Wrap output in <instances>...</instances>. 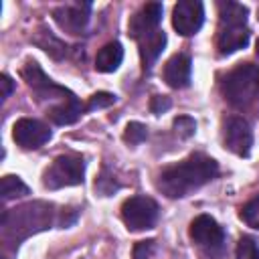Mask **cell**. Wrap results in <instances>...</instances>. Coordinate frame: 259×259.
<instances>
[{"instance_id": "11", "label": "cell", "mask_w": 259, "mask_h": 259, "mask_svg": "<svg viewBox=\"0 0 259 259\" xmlns=\"http://www.w3.org/2000/svg\"><path fill=\"white\" fill-rule=\"evenodd\" d=\"M12 138L22 150H36L51 140V130L38 119L20 117L12 127Z\"/></svg>"}, {"instance_id": "8", "label": "cell", "mask_w": 259, "mask_h": 259, "mask_svg": "<svg viewBox=\"0 0 259 259\" xmlns=\"http://www.w3.org/2000/svg\"><path fill=\"white\" fill-rule=\"evenodd\" d=\"M20 73H22V79L26 81V85H28L40 99H55V97L67 99V97L73 95L69 89H65V87L57 85L53 79H49V77L45 75V71L38 67L36 61H26V65L22 67Z\"/></svg>"}, {"instance_id": "6", "label": "cell", "mask_w": 259, "mask_h": 259, "mask_svg": "<svg viewBox=\"0 0 259 259\" xmlns=\"http://www.w3.org/2000/svg\"><path fill=\"white\" fill-rule=\"evenodd\" d=\"M158 202L150 196H132L121 204V221L130 231L152 229L158 221Z\"/></svg>"}, {"instance_id": "9", "label": "cell", "mask_w": 259, "mask_h": 259, "mask_svg": "<svg viewBox=\"0 0 259 259\" xmlns=\"http://www.w3.org/2000/svg\"><path fill=\"white\" fill-rule=\"evenodd\" d=\"M223 142L225 148L241 158H247L253 146V132L249 127V123L239 117V115H231L225 121V132H223Z\"/></svg>"}, {"instance_id": "3", "label": "cell", "mask_w": 259, "mask_h": 259, "mask_svg": "<svg viewBox=\"0 0 259 259\" xmlns=\"http://www.w3.org/2000/svg\"><path fill=\"white\" fill-rule=\"evenodd\" d=\"M249 10L239 2H221L219 4V34L217 49L221 55H231L239 49H245L249 42L247 28Z\"/></svg>"}, {"instance_id": "4", "label": "cell", "mask_w": 259, "mask_h": 259, "mask_svg": "<svg viewBox=\"0 0 259 259\" xmlns=\"http://www.w3.org/2000/svg\"><path fill=\"white\" fill-rule=\"evenodd\" d=\"M223 95L225 99L237 107L247 109L255 101H259V65L243 63L231 69L223 79Z\"/></svg>"}, {"instance_id": "22", "label": "cell", "mask_w": 259, "mask_h": 259, "mask_svg": "<svg viewBox=\"0 0 259 259\" xmlns=\"http://www.w3.org/2000/svg\"><path fill=\"white\" fill-rule=\"evenodd\" d=\"M237 259H259V245L251 237H241L237 243Z\"/></svg>"}, {"instance_id": "10", "label": "cell", "mask_w": 259, "mask_h": 259, "mask_svg": "<svg viewBox=\"0 0 259 259\" xmlns=\"http://www.w3.org/2000/svg\"><path fill=\"white\" fill-rule=\"evenodd\" d=\"M204 22V8L198 0H182L172 10V24L178 34L190 36L200 30Z\"/></svg>"}, {"instance_id": "5", "label": "cell", "mask_w": 259, "mask_h": 259, "mask_svg": "<svg viewBox=\"0 0 259 259\" xmlns=\"http://www.w3.org/2000/svg\"><path fill=\"white\" fill-rule=\"evenodd\" d=\"M85 178V162L81 156H59L53 160V164L42 174V184L49 190H59L65 186H77L83 184Z\"/></svg>"}, {"instance_id": "18", "label": "cell", "mask_w": 259, "mask_h": 259, "mask_svg": "<svg viewBox=\"0 0 259 259\" xmlns=\"http://www.w3.org/2000/svg\"><path fill=\"white\" fill-rule=\"evenodd\" d=\"M32 42L38 49H42L47 55H51L53 59H63L67 55V45L61 38H57L51 30H47L45 26H38V30L32 36Z\"/></svg>"}, {"instance_id": "23", "label": "cell", "mask_w": 259, "mask_h": 259, "mask_svg": "<svg viewBox=\"0 0 259 259\" xmlns=\"http://www.w3.org/2000/svg\"><path fill=\"white\" fill-rule=\"evenodd\" d=\"M111 103H115V95L113 93H107V91H99V93H93L89 97V101L85 103V111L103 109V107H109Z\"/></svg>"}, {"instance_id": "26", "label": "cell", "mask_w": 259, "mask_h": 259, "mask_svg": "<svg viewBox=\"0 0 259 259\" xmlns=\"http://www.w3.org/2000/svg\"><path fill=\"white\" fill-rule=\"evenodd\" d=\"M154 253V241H140L134 245V259H150Z\"/></svg>"}, {"instance_id": "28", "label": "cell", "mask_w": 259, "mask_h": 259, "mask_svg": "<svg viewBox=\"0 0 259 259\" xmlns=\"http://www.w3.org/2000/svg\"><path fill=\"white\" fill-rule=\"evenodd\" d=\"M0 87H2V101H4V99L10 97V93H12V89H14V81H12L6 73H2V75H0Z\"/></svg>"}, {"instance_id": "2", "label": "cell", "mask_w": 259, "mask_h": 259, "mask_svg": "<svg viewBox=\"0 0 259 259\" xmlns=\"http://www.w3.org/2000/svg\"><path fill=\"white\" fill-rule=\"evenodd\" d=\"M53 217H55L53 204L40 202V200L4 210L2 212V235L8 243L18 245L22 239L49 229L53 223Z\"/></svg>"}, {"instance_id": "15", "label": "cell", "mask_w": 259, "mask_h": 259, "mask_svg": "<svg viewBox=\"0 0 259 259\" xmlns=\"http://www.w3.org/2000/svg\"><path fill=\"white\" fill-rule=\"evenodd\" d=\"M138 47H140V57H142V67L144 71H150L152 65L156 63V59L162 55L164 47H166V32L164 30H154L148 32L146 36L138 38Z\"/></svg>"}, {"instance_id": "14", "label": "cell", "mask_w": 259, "mask_h": 259, "mask_svg": "<svg viewBox=\"0 0 259 259\" xmlns=\"http://www.w3.org/2000/svg\"><path fill=\"white\" fill-rule=\"evenodd\" d=\"M190 73H192V63L188 55H174L168 59L164 65V81L174 87V89H184L190 85Z\"/></svg>"}, {"instance_id": "7", "label": "cell", "mask_w": 259, "mask_h": 259, "mask_svg": "<svg viewBox=\"0 0 259 259\" xmlns=\"http://www.w3.org/2000/svg\"><path fill=\"white\" fill-rule=\"evenodd\" d=\"M190 239L208 255H219L225 245V231L212 217L198 214L190 223Z\"/></svg>"}, {"instance_id": "12", "label": "cell", "mask_w": 259, "mask_h": 259, "mask_svg": "<svg viewBox=\"0 0 259 259\" xmlns=\"http://www.w3.org/2000/svg\"><path fill=\"white\" fill-rule=\"evenodd\" d=\"M89 12L91 4L89 2H75V4H65L53 10L55 22L69 34H81L87 28L89 22Z\"/></svg>"}, {"instance_id": "17", "label": "cell", "mask_w": 259, "mask_h": 259, "mask_svg": "<svg viewBox=\"0 0 259 259\" xmlns=\"http://www.w3.org/2000/svg\"><path fill=\"white\" fill-rule=\"evenodd\" d=\"M123 61V49L119 42H107L99 49L97 57H95V69L99 73H113Z\"/></svg>"}, {"instance_id": "21", "label": "cell", "mask_w": 259, "mask_h": 259, "mask_svg": "<svg viewBox=\"0 0 259 259\" xmlns=\"http://www.w3.org/2000/svg\"><path fill=\"white\" fill-rule=\"evenodd\" d=\"M148 138V127L140 121H130L123 130V142L125 144H132V146H138L142 144L144 140Z\"/></svg>"}, {"instance_id": "1", "label": "cell", "mask_w": 259, "mask_h": 259, "mask_svg": "<svg viewBox=\"0 0 259 259\" xmlns=\"http://www.w3.org/2000/svg\"><path fill=\"white\" fill-rule=\"evenodd\" d=\"M219 174V164L200 152L190 154L188 158L164 168L158 176V190L170 198H182L192 190H198Z\"/></svg>"}, {"instance_id": "27", "label": "cell", "mask_w": 259, "mask_h": 259, "mask_svg": "<svg viewBox=\"0 0 259 259\" xmlns=\"http://www.w3.org/2000/svg\"><path fill=\"white\" fill-rule=\"evenodd\" d=\"M170 107V99L166 97V95H154L152 99H150V109L154 111V113H162V111H166Z\"/></svg>"}, {"instance_id": "25", "label": "cell", "mask_w": 259, "mask_h": 259, "mask_svg": "<svg viewBox=\"0 0 259 259\" xmlns=\"http://www.w3.org/2000/svg\"><path fill=\"white\" fill-rule=\"evenodd\" d=\"M119 188V184H115V180H109V176L103 172V176H99L97 180H95V190L97 192H101L103 196H109L113 190H117Z\"/></svg>"}, {"instance_id": "16", "label": "cell", "mask_w": 259, "mask_h": 259, "mask_svg": "<svg viewBox=\"0 0 259 259\" xmlns=\"http://www.w3.org/2000/svg\"><path fill=\"white\" fill-rule=\"evenodd\" d=\"M83 113H85V105H83L75 95L69 97V99H65V101H59L57 105H53V107L47 111V115L51 117V121L57 123V125L75 123Z\"/></svg>"}, {"instance_id": "24", "label": "cell", "mask_w": 259, "mask_h": 259, "mask_svg": "<svg viewBox=\"0 0 259 259\" xmlns=\"http://www.w3.org/2000/svg\"><path fill=\"white\" fill-rule=\"evenodd\" d=\"M174 127H176V132H178L182 138H190V136L194 134V130H196V123H194L192 117L180 115V117L174 119Z\"/></svg>"}, {"instance_id": "29", "label": "cell", "mask_w": 259, "mask_h": 259, "mask_svg": "<svg viewBox=\"0 0 259 259\" xmlns=\"http://www.w3.org/2000/svg\"><path fill=\"white\" fill-rule=\"evenodd\" d=\"M255 53H257V57H259V38H257V42H255Z\"/></svg>"}, {"instance_id": "13", "label": "cell", "mask_w": 259, "mask_h": 259, "mask_svg": "<svg viewBox=\"0 0 259 259\" xmlns=\"http://www.w3.org/2000/svg\"><path fill=\"white\" fill-rule=\"evenodd\" d=\"M160 20H162V4L160 2H148L144 4L132 18H130V34L132 38H142L148 32H154L160 28Z\"/></svg>"}, {"instance_id": "20", "label": "cell", "mask_w": 259, "mask_h": 259, "mask_svg": "<svg viewBox=\"0 0 259 259\" xmlns=\"http://www.w3.org/2000/svg\"><path fill=\"white\" fill-rule=\"evenodd\" d=\"M239 217H241V221H243L247 227L259 231V194H257L255 198H251L247 204H243Z\"/></svg>"}, {"instance_id": "19", "label": "cell", "mask_w": 259, "mask_h": 259, "mask_svg": "<svg viewBox=\"0 0 259 259\" xmlns=\"http://www.w3.org/2000/svg\"><path fill=\"white\" fill-rule=\"evenodd\" d=\"M28 186L14 174H6L2 176V182H0V194H2V200H10V198H16V196H24L28 194Z\"/></svg>"}]
</instances>
